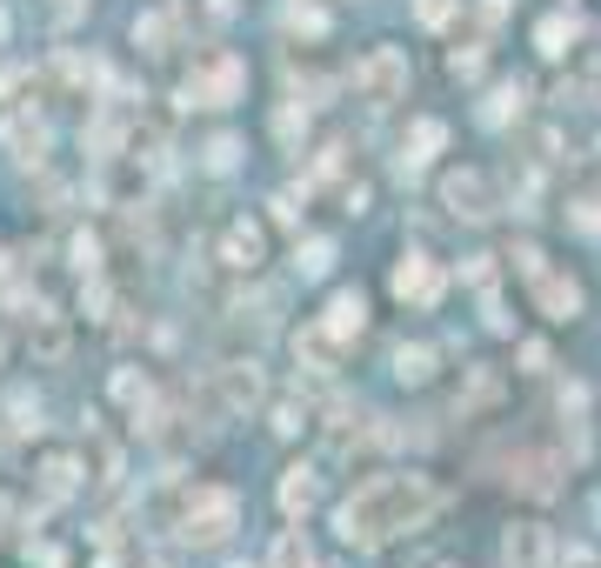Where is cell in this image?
<instances>
[{"label":"cell","mask_w":601,"mask_h":568,"mask_svg":"<svg viewBox=\"0 0 601 568\" xmlns=\"http://www.w3.org/2000/svg\"><path fill=\"white\" fill-rule=\"evenodd\" d=\"M134 41H141L147 54H167V41H175V8H167V14H141V21H134Z\"/></svg>","instance_id":"23"},{"label":"cell","mask_w":601,"mask_h":568,"mask_svg":"<svg viewBox=\"0 0 601 568\" xmlns=\"http://www.w3.org/2000/svg\"><path fill=\"white\" fill-rule=\"evenodd\" d=\"M528 288H535V308H542L548 321H575V314H581V288H575L568 275L542 268V275H528Z\"/></svg>","instance_id":"10"},{"label":"cell","mask_w":601,"mask_h":568,"mask_svg":"<svg viewBox=\"0 0 601 568\" xmlns=\"http://www.w3.org/2000/svg\"><path fill=\"white\" fill-rule=\"evenodd\" d=\"M427 375H435V348H408V342H401V348H394V381H401V388H421Z\"/></svg>","instance_id":"19"},{"label":"cell","mask_w":601,"mask_h":568,"mask_svg":"<svg viewBox=\"0 0 601 568\" xmlns=\"http://www.w3.org/2000/svg\"><path fill=\"white\" fill-rule=\"evenodd\" d=\"M575 34H581V27H575V21H568V14H548V21H542V27H535V47H542V54H548V60H561V54H568V41H575Z\"/></svg>","instance_id":"21"},{"label":"cell","mask_w":601,"mask_h":568,"mask_svg":"<svg viewBox=\"0 0 601 568\" xmlns=\"http://www.w3.org/2000/svg\"><path fill=\"white\" fill-rule=\"evenodd\" d=\"M314 502H321V475H314V468H288V475H281V509H288V515H308Z\"/></svg>","instance_id":"17"},{"label":"cell","mask_w":601,"mask_h":568,"mask_svg":"<svg viewBox=\"0 0 601 568\" xmlns=\"http://www.w3.org/2000/svg\"><path fill=\"white\" fill-rule=\"evenodd\" d=\"M261 248H268L261 221H234V227L221 234V261H227L234 275H254V268H261Z\"/></svg>","instance_id":"11"},{"label":"cell","mask_w":601,"mask_h":568,"mask_svg":"<svg viewBox=\"0 0 601 568\" xmlns=\"http://www.w3.org/2000/svg\"><path fill=\"white\" fill-rule=\"evenodd\" d=\"M508 481H514L522 495H555V461H548V455H514V461H508Z\"/></svg>","instance_id":"15"},{"label":"cell","mask_w":601,"mask_h":568,"mask_svg":"<svg viewBox=\"0 0 601 568\" xmlns=\"http://www.w3.org/2000/svg\"><path fill=\"white\" fill-rule=\"evenodd\" d=\"M508 14V0H481V21H501Z\"/></svg>","instance_id":"39"},{"label":"cell","mask_w":601,"mask_h":568,"mask_svg":"<svg viewBox=\"0 0 601 568\" xmlns=\"http://www.w3.org/2000/svg\"><path fill=\"white\" fill-rule=\"evenodd\" d=\"M442 147H448V127L442 121H414L408 141H401V168H421V160H435Z\"/></svg>","instance_id":"16"},{"label":"cell","mask_w":601,"mask_h":568,"mask_svg":"<svg viewBox=\"0 0 601 568\" xmlns=\"http://www.w3.org/2000/svg\"><path fill=\"white\" fill-rule=\"evenodd\" d=\"M294 268H301L308 281H321V275L334 268V241H308V248H294Z\"/></svg>","instance_id":"26"},{"label":"cell","mask_w":601,"mask_h":568,"mask_svg":"<svg viewBox=\"0 0 601 568\" xmlns=\"http://www.w3.org/2000/svg\"><path fill=\"white\" fill-rule=\"evenodd\" d=\"M388 288H394L401 308H435L442 288H448V275H442V261H427V255H401L394 275H388Z\"/></svg>","instance_id":"5"},{"label":"cell","mask_w":601,"mask_h":568,"mask_svg":"<svg viewBox=\"0 0 601 568\" xmlns=\"http://www.w3.org/2000/svg\"><path fill=\"white\" fill-rule=\"evenodd\" d=\"M522 101H528V94H522V80H508V88H494V94H488L481 121H488V127H501L508 114H522Z\"/></svg>","instance_id":"25"},{"label":"cell","mask_w":601,"mask_h":568,"mask_svg":"<svg viewBox=\"0 0 601 568\" xmlns=\"http://www.w3.org/2000/svg\"><path fill=\"white\" fill-rule=\"evenodd\" d=\"M308 428V409H301V401H281V409H275V435H301Z\"/></svg>","instance_id":"35"},{"label":"cell","mask_w":601,"mask_h":568,"mask_svg":"<svg viewBox=\"0 0 601 568\" xmlns=\"http://www.w3.org/2000/svg\"><path fill=\"white\" fill-rule=\"evenodd\" d=\"M268 568H314V548H308V535H301V528L275 535V555H268Z\"/></svg>","instance_id":"22"},{"label":"cell","mask_w":601,"mask_h":568,"mask_svg":"<svg viewBox=\"0 0 601 568\" xmlns=\"http://www.w3.org/2000/svg\"><path fill=\"white\" fill-rule=\"evenodd\" d=\"M561 568H601V561H594L588 548H568V555H561Z\"/></svg>","instance_id":"38"},{"label":"cell","mask_w":601,"mask_h":568,"mask_svg":"<svg viewBox=\"0 0 601 568\" xmlns=\"http://www.w3.org/2000/svg\"><path fill=\"white\" fill-rule=\"evenodd\" d=\"M288 27L308 34V41H321V34H327V14L314 8V0H288Z\"/></svg>","instance_id":"28"},{"label":"cell","mask_w":601,"mask_h":568,"mask_svg":"<svg viewBox=\"0 0 601 568\" xmlns=\"http://www.w3.org/2000/svg\"><path fill=\"white\" fill-rule=\"evenodd\" d=\"M0 47H8V14H0Z\"/></svg>","instance_id":"41"},{"label":"cell","mask_w":601,"mask_h":568,"mask_svg":"<svg viewBox=\"0 0 601 568\" xmlns=\"http://www.w3.org/2000/svg\"><path fill=\"white\" fill-rule=\"evenodd\" d=\"M114 401H121L141 428H160V401H154V381L141 368H114Z\"/></svg>","instance_id":"9"},{"label":"cell","mask_w":601,"mask_h":568,"mask_svg":"<svg viewBox=\"0 0 601 568\" xmlns=\"http://www.w3.org/2000/svg\"><path fill=\"white\" fill-rule=\"evenodd\" d=\"M355 94H361L368 108L401 101V94H408V54H401V47H368L361 67H355Z\"/></svg>","instance_id":"4"},{"label":"cell","mask_w":601,"mask_h":568,"mask_svg":"<svg viewBox=\"0 0 601 568\" xmlns=\"http://www.w3.org/2000/svg\"><path fill=\"white\" fill-rule=\"evenodd\" d=\"M234 568H247V561H234Z\"/></svg>","instance_id":"42"},{"label":"cell","mask_w":601,"mask_h":568,"mask_svg":"<svg viewBox=\"0 0 601 568\" xmlns=\"http://www.w3.org/2000/svg\"><path fill=\"white\" fill-rule=\"evenodd\" d=\"M555 561L561 555H555V535L542 522H514L501 535V568H555Z\"/></svg>","instance_id":"8"},{"label":"cell","mask_w":601,"mask_h":568,"mask_svg":"<svg viewBox=\"0 0 601 568\" xmlns=\"http://www.w3.org/2000/svg\"><path fill=\"white\" fill-rule=\"evenodd\" d=\"M41 489H47L54 502H67V495L80 489V461H67V455H54V461L41 468Z\"/></svg>","instance_id":"20"},{"label":"cell","mask_w":601,"mask_h":568,"mask_svg":"<svg viewBox=\"0 0 601 568\" xmlns=\"http://www.w3.org/2000/svg\"><path fill=\"white\" fill-rule=\"evenodd\" d=\"M234 160H241V141H234V134H221V141H208V168H214V175H227V168H234Z\"/></svg>","instance_id":"32"},{"label":"cell","mask_w":601,"mask_h":568,"mask_svg":"<svg viewBox=\"0 0 601 568\" xmlns=\"http://www.w3.org/2000/svg\"><path fill=\"white\" fill-rule=\"evenodd\" d=\"M321 321H327V335H334V342H355V335L368 328V301H361L355 288H341V294L327 301V314H321Z\"/></svg>","instance_id":"14"},{"label":"cell","mask_w":601,"mask_h":568,"mask_svg":"<svg viewBox=\"0 0 601 568\" xmlns=\"http://www.w3.org/2000/svg\"><path fill=\"white\" fill-rule=\"evenodd\" d=\"M0 134H8V154L21 160V168H41V160H47V121L14 114V121H0Z\"/></svg>","instance_id":"13"},{"label":"cell","mask_w":601,"mask_h":568,"mask_svg":"<svg viewBox=\"0 0 601 568\" xmlns=\"http://www.w3.org/2000/svg\"><path fill=\"white\" fill-rule=\"evenodd\" d=\"M101 255H108V248H101V234H74V241H67V261H74V275H80V281L101 275Z\"/></svg>","instance_id":"24"},{"label":"cell","mask_w":601,"mask_h":568,"mask_svg":"<svg viewBox=\"0 0 601 568\" xmlns=\"http://www.w3.org/2000/svg\"><path fill=\"white\" fill-rule=\"evenodd\" d=\"M481 67H488L481 47H455V54H448V74H455V80H481Z\"/></svg>","instance_id":"31"},{"label":"cell","mask_w":601,"mask_h":568,"mask_svg":"<svg viewBox=\"0 0 601 568\" xmlns=\"http://www.w3.org/2000/svg\"><path fill=\"white\" fill-rule=\"evenodd\" d=\"M522 361H528V375H542L548 368V348L542 342H522Z\"/></svg>","instance_id":"36"},{"label":"cell","mask_w":601,"mask_h":568,"mask_svg":"<svg viewBox=\"0 0 601 568\" xmlns=\"http://www.w3.org/2000/svg\"><path fill=\"white\" fill-rule=\"evenodd\" d=\"M214 401H221V415L261 409V401H268V375L254 368V361H221L214 368Z\"/></svg>","instance_id":"6"},{"label":"cell","mask_w":601,"mask_h":568,"mask_svg":"<svg viewBox=\"0 0 601 568\" xmlns=\"http://www.w3.org/2000/svg\"><path fill=\"white\" fill-rule=\"evenodd\" d=\"M27 561H41V568H67V555H60V548H34V542H27Z\"/></svg>","instance_id":"37"},{"label":"cell","mask_w":601,"mask_h":568,"mask_svg":"<svg viewBox=\"0 0 601 568\" xmlns=\"http://www.w3.org/2000/svg\"><path fill=\"white\" fill-rule=\"evenodd\" d=\"M241 88H247V60L227 54V47H208V54L194 60V74H188L181 101H188V108H227V101H241Z\"/></svg>","instance_id":"3"},{"label":"cell","mask_w":601,"mask_h":568,"mask_svg":"<svg viewBox=\"0 0 601 568\" xmlns=\"http://www.w3.org/2000/svg\"><path fill=\"white\" fill-rule=\"evenodd\" d=\"M568 214H575V227H588V234H601V188H581V194L568 201Z\"/></svg>","instance_id":"29"},{"label":"cell","mask_w":601,"mask_h":568,"mask_svg":"<svg viewBox=\"0 0 601 568\" xmlns=\"http://www.w3.org/2000/svg\"><path fill=\"white\" fill-rule=\"evenodd\" d=\"M134 568H167V555H134Z\"/></svg>","instance_id":"40"},{"label":"cell","mask_w":601,"mask_h":568,"mask_svg":"<svg viewBox=\"0 0 601 568\" xmlns=\"http://www.w3.org/2000/svg\"><path fill=\"white\" fill-rule=\"evenodd\" d=\"M241 528V495L221 489V481H194V489H181L175 502V535L188 548H221L227 535Z\"/></svg>","instance_id":"2"},{"label":"cell","mask_w":601,"mask_h":568,"mask_svg":"<svg viewBox=\"0 0 601 568\" xmlns=\"http://www.w3.org/2000/svg\"><path fill=\"white\" fill-rule=\"evenodd\" d=\"M275 134H281L288 147H294V134H308V114H301V101H288V108L275 114Z\"/></svg>","instance_id":"34"},{"label":"cell","mask_w":601,"mask_h":568,"mask_svg":"<svg viewBox=\"0 0 601 568\" xmlns=\"http://www.w3.org/2000/svg\"><path fill=\"white\" fill-rule=\"evenodd\" d=\"M442 509H448V495L435 489V481L414 475V468H394V475H368L361 489L334 509V535L348 542V548H381L394 535L427 528Z\"/></svg>","instance_id":"1"},{"label":"cell","mask_w":601,"mask_h":568,"mask_svg":"<svg viewBox=\"0 0 601 568\" xmlns=\"http://www.w3.org/2000/svg\"><path fill=\"white\" fill-rule=\"evenodd\" d=\"M8 415H14L21 435H41V401H34V394H14V409H8Z\"/></svg>","instance_id":"33"},{"label":"cell","mask_w":601,"mask_h":568,"mask_svg":"<svg viewBox=\"0 0 601 568\" xmlns=\"http://www.w3.org/2000/svg\"><path fill=\"white\" fill-rule=\"evenodd\" d=\"M494 394H501V381H494L488 368H468V388H461V415H468V409H488Z\"/></svg>","instance_id":"27"},{"label":"cell","mask_w":601,"mask_h":568,"mask_svg":"<svg viewBox=\"0 0 601 568\" xmlns=\"http://www.w3.org/2000/svg\"><path fill=\"white\" fill-rule=\"evenodd\" d=\"M455 14H461V0H414V21L421 27H448Z\"/></svg>","instance_id":"30"},{"label":"cell","mask_w":601,"mask_h":568,"mask_svg":"<svg viewBox=\"0 0 601 568\" xmlns=\"http://www.w3.org/2000/svg\"><path fill=\"white\" fill-rule=\"evenodd\" d=\"M34 355H47V361L67 355V321L54 308H34Z\"/></svg>","instance_id":"18"},{"label":"cell","mask_w":601,"mask_h":568,"mask_svg":"<svg viewBox=\"0 0 601 568\" xmlns=\"http://www.w3.org/2000/svg\"><path fill=\"white\" fill-rule=\"evenodd\" d=\"M442 201H448V214H461V221H494V214H501V194H494V181H488L481 168H455V175L442 181Z\"/></svg>","instance_id":"7"},{"label":"cell","mask_w":601,"mask_h":568,"mask_svg":"<svg viewBox=\"0 0 601 568\" xmlns=\"http://www.w3.org/2000/svg\"><path fill=\"white\" fill-rule=\"evenodd\" d=\"M341 348H348V342H334L327 321H308V328H294V361H301L308 375H327V368L341 361Z\"/></svg>","instance_id":"12"}]
</instances>
